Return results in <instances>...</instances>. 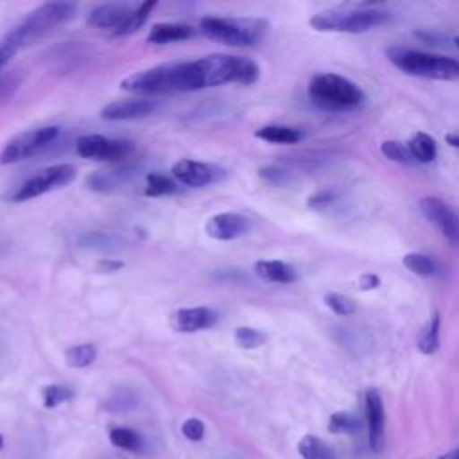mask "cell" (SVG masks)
<instances>
[{"instance_id":"cell-1","label":"cell","mask_w":459,"mask_h":459,"mask_svg":"<svg viewBox=\"0 0 459 459\" xmlns=\"http://www.w3.org/2000/svg\"><path fill=\"white\" fill-rule=\"evenodd\" d=\"M120 88L134 95L181 93L206 88L201 59L167 63L134 72L122 79Z\"/></svg>"},{"instance_id":"cell-2","label":"cell","mask_w":459,"mask_h":459,"mask_svg":"<svg viewBox=\"0 0 459 459\" xmlns=\"http://www.w3.org/2000/svg\"><path fill=\"white\" fill-rule=\"evenodd\" d=\"M307 93L310 102L325 111L355 109L366 100V95L357 82L332 72L316 75L310 81Z\"/></svg>"},{"instance_id":"cell-3","label":"cell","mask_w":459,"mask_h":459,"mask_svg":"<svg viewBox=\"0 0 459 459\" xmlns=\"http://www.w3.org/2000/svg\"><path fill=\"white\" fill-rule=\"evenodd\" d=\"M385 56L400 72L407 75L436 81H455L459 77V65L454 57L405 47H391L385 50Z\"/></svg>"},{"instance_id":"cell-4","label":"cell","mask_w":459,"mask_h":459,"mask_svg":"<svg viewBox=\"0 0 459 459\" xmlns=\"http://www.w3.org/2000/svg\"><path fill=\"white\" fill-rule=\"evenodd\" d=\"M75 14V5L68 2H48L36 7L25 16V20L16 25L5 38L20 50L22 47L39 39L56 27L66 23Z\"/></svg>"},{"instance_id":"cell-5","label":"cell","mask_w":459,"mask_h":459,"mask_svg":"<svg viewBox=\"0 0 459 459\" xmlns=\"http://www.w3.org/2000/svg\"><path fill=\"white\" fill-rule=\"evenodd\" d=\"M199 29L208 39L217 43L228 47H253L264 38L267 22L260 18L206 16L199 22Z\"/></svg>"},{"instance_id":"cell-6","label":"cell","mask_w":459,"mask_h":459,"mask_svg":"<svg viewBox=\"0 0 459 459\" xmlns=\"http://www.w3.org/2000/svg\"><path fill=\"white\" fill-rule=\"evenodd\" d=\"M391 14L378 7H360V9H333L326 13L314 14L308 23L312 29L321 32H350L360 34L389 22Z\"/></svg>"},{"instance_id":"cell-7","label":"cell","mask_w":459,"mask_h":459,"mask_svg":"<svg viewBox=\"0 0 459 459\" xmlns=\"http://www.w3.org/2000/svg\"><path fill=\"white\" fill-rule=\"evenodd\" d=\"M201 65L204 70V84L221 86L228 82L238 84H253L258 75V65L247 57L228 56V54H210L201 57Z\"/></svg>"},{"instance_id":"cell-8","label":"cell","mask_w":459,"mask_h":459,"mask_svg":"<svg viewBox=\"0 0 459 459\" xmlns=\"http://www.w3.org/2000/svg\"><path fill=\"white\" fill-rule=\"evenodd\" d=\"M74 178H75L74 165L57 163V165L47 167V169L39 170L38 174H34L32 178H29L25 183H22V186H18V190L13 194V201L20 203V201H29V199L39 197L47 192H52L56 188L68 185L70 181H74Z\"/></svg>"},{"instance_id":"cell-9","label":"cell","mask_w":459,"mask_h":459,"mask_svg":"<svg viewBox=\"0 0 459 459\" xmlns=\"http://www.w3.org/2000/svg\"><path fill=\"white\" fill-rule=\"evenodd\" d=\"M59 129L56 126H47V127H38L30 129L27 133L18 134L11 142L5 143V147L0 152V163L2 165H11L16 161H22L32 154H36L39 149L48 145L56 136Z\"/></svg>"},{"instance_id":"cell-10","label":"cell","mask_w":459,"mask_h":459,"mask_svg":"<svg viewBox=\"0 0 459 459\" xmlns=\"http://www.w3.org/2000/svg\"><path fill=\"white\" fill-rule=\"evenodd\" d=\"M75 151L81 158L95 161H118L133 151V145L127 140H113L102 134H84L77 140Z\"/></svg>"},{"instance_id":"cell-11","label":"cell","mask_w":459,"mask_h":459,"mask_svg":"<svg viewBox=\"0 0 459 459\" xmlns=\"http://www.w3.org/2000/svg\"><path fill=\"white\" fill-rule=\"evenodd\" d=\"M420 210L425 215V219L450 242L457 244V215L450 204H446L443 199L427 195L420 201Z\"/></svg>"},{"instance_id":"cell-12","label":"cell","mask_w":459,"mask_h":459,"mask_svg":"<svg viewBox=\"0 0 459 459\" xmlns=\"http://www.w3.org/2000/svg\"><path fill=\"white\" fill-rule=\"evenodd\" d=\"M219 316L208 307H188L178 308L170 314V326L179 333H195L215 326Z\"/></svg>"},{"instance_id":"cell-13","label":"cell","mask_w":459,"mask_h":459,"mask_svg":"<svg viewBox=\"0 0 459 459\" xmlns=\"http://www.w3.org/2000/svg\"><path fill=\"white\" fill-rule=\"evenodd\" d=\"M204 231L215 240H235L249 231V221L237 212H219L204 222Z\"/></svg>"},{"instance_id":"cell-14","label":"cell","mask_w":459,"mask_h":459,"mask_svg":"<svg viewBox=\"0 0 459 459\" xmlns=\"http://www.w3.org/2000/svg\"><path fill=\"white\" fill-rule=\"evenodd\" d=\"M366 421H368V434H369V448L375 454H380L385 443V412L382 396L377 389L366 391Z\"/></svg>"},{"instance_id":"cell-15","label":"cell","mask_w":459,"mask_h":459,"mask_svg":"<svg viewBox=\"0 0 459 459\" xmlns=\"http://www.w3.org/2000/svg\"><path fill=\"white\" fill-rule=\"evenodd\" d=\"M170 174L176 181L185 186L199 188L213 183L217 179V172L212 165L195 161V160H179L172 165Z\"/></svg>"},{"instance_id":"cell-16","label":"cell","mask_w":459,"mask_h":459,"mask_svg":"<svg viewBox=\"0 0 459 459\" xmlns=\"http://www.w3.org/2000/svg\"><path fill=\"white\" fill-rule=\"evenodd\" d=\"M156 109V102L145 97H134V99H122L113 100L106 104L100 111V117L104 120H133L145 117Z\"/></svg>"},{"instance_id":"cell-17","label":"cell","mask_w":459,"mask_h":459,"mask_svg":"<svg viewBox=\"0 0 459 459\" xmlns=\"http://www.w3.org/2000/svg\"><path fill=\"white\" fill-rule=\"evenodd\" d=\"M131 11L126 4H102L90 13L88 23L99 29H111L115 34L126 23Z\"/></svg>"},{"instance_id":"cell-18","label":"cell","mask_w":459,"mask_h":459,"mask_svg":"<svg viewBox=\"0 0 459 459\" xmlns=\"http://www.w3.org/2000/svg\"><path fill=\"white\" fill-rule=\"evenodd\" d=\"M194 34H195V30L190 25L161 22V23H154L151 27V30L147 34V43L167 45V43H176V41L190 39Z\"/></svg>"},{"instance_id":"cell-19","label":"cell","mask_w":459,"mask_h":459,"mask_svg":"<svg viewBox=\"0 0 459 459\" xmlns=\"http://www.w3.org/2000/svg\"><path fill=\"white\" fill-rule=\"evenodd\" d=\"M253 269L256 276L269 283H292L298 280L296 269L281 260H258Z\"/></svg>"},{"instance_id":"cell-20","label":"cell","mask_w":459,"mask_h":459,"mask_svg":"<svg viewBox=\"0 0 459 459\" xmlns=\"http://www.w3.org/2000/svg\"><path fill=\"white\" fill-rule=\"evenodd\" d=\"M255 136L264 142H269V143H296L303 138V133L296 127L269 124V126H262L260 129H256Z\"/></svg>"},{"instance_id":"cell-21","label":"cell","mask_w":459,"mask_h":459,"mask_svg":"<svg viewBox=\"0 0 459 459\" xmlns=\"http://www.w3.org/2000/svg\"><path fill=\"white\" fill-rule=\"evenodd\" d=\"M407 151L414 161L420 163H430L436 160L437 145L436 140L427 133H416L407 142Z\"/></svg>"},{"instance_id":"cell-22","label":"cell","mask_w":459,"mask_h":459,"mask_svg":"<svg viewBox=\"0 0 459 459\" xmlns=\"http://www.w3.org/2000/svg\"><path fill=\"white\" fill-rule=\"evenodd\" d=\"M402 262L411 273H414L421 278H430L437 273L436 260L432 256L425 255V253H420V251H411V253L403 255Z\"/></svg>"},{"instance_id":"cell-23","label":"cell","mask_w":459,"mask_h":459,"mask_svg":"<svg viewBox=\"0 0 459 459\" xmlns=\"http://www.w3.org/2000/svg\"><path fill=\"white\" fill-rule=\"evenodd\" d=\"M299 455L303 459H335V452L332 446H328L323 439L316 436H305L298 443Z\"/></svg>"},{"instance_id":"cell-24","label":"cell","mask_w":459,"mask_h":459,"mask_svg":"<svg viewBox=\"0 0 459 459\" xmlns=\"http://www.w3.org/2000/svg\"><path fill=\"white\" fill-rule=\"evenodd\" d=\"M439 325H441V317L436 312L429 323L425 325V328L421 330L420 337H418V350L425 355H432L437 348H439Z\"/></svg>"},{"instance_id":"cell-25","label":"cell","mask_w":459,"mask_h":459,"mask_svg":"<svg viewBox=\"0 0 459 459\" xmlns=\"http://www.w3.org/2000/svg\"><path fill=\"white\" fill-rule=\"evenodd\" d=\"M178 192V185L170 176L160 174V172H151L145 178V190L143 194L149 197H160V195H169Z\"/></svg>"},{"instance_id":"cell-26","label":"cell","mask_w":459,"mask_h":459,"mask_svg":"<svg viewBox=\"0 0 459 459\" xmlns=\"http://www.w3.org/2000/svg\"><path fill=\"white\" fill-rule=\"evenodd\" d=\"M97 359V348L91 342L72 346L65 351V360L70 368H86Z\"/></svg>"},{"instance_id":"cell-27","label":"cell","mask_w":459,"mask_h":459,"mask_svg":"<svg viewBox=\"0 0 459 459\" xmlns=\"http://www.w3.org/2000/svg\"><path fill=\"white\" fill-rule=\"evenodd\" d=\"M109 441L111 445L129 450V452H136L142 448V437L138 432H134L133 429L127 427H115L109 430Z\"/></svg>"},{"instance_id":"cell-28","label":"cell","mask_w":459,"mask_h":459,"mask_svg":"<svg viewBox=\"0 0 459 459\" xmlns=\"http://www.w3.org/2000/svg\"><path fill=\"white\" fill-rule=\"evenodd\" d=\"M154 7H156V2H143V4H140L136 9L131 11L129 18H127L126 23L115 32V36H126V34L136 32V30L143 25V22L147 20V16L151 14V11H152Z\"/></svg>"},{"instance_id":"cell-29","label":"cell","mask_w":459,"mask_h":459,"mask_svg":"<svg viewBox=\"0 0 459 459\" xmlns=\"http://www.w3.org/2000/svg\"><path fill=\"white\" fill-rule=\"evenodd\" d=\"M235 342L244 348V350H255V348H260L265 344L267 341V335L258 330V328H253V326H238L235 328Z\"/></svg>"},{"instance_id":"cell-30","label":"cell","mask_w":459,"mask_h":459,"mask_svg":"<svg viewBox=\"0 0 459 459\" xmlns=\"http://www.w3.org/2000/svg\"><path fill=\"white\" fill-rule=\"evenodd\" d=\"M328 430L333 434H355L360 430V421L351 412H333L328 420Z\"/></svg>"},{"instance_id":"cell-31","label":"cell","mask_w":459,"mask_h":459,"mask_svg":"<svg viewBox=\"0 0 459 459\" xmlns=\"http://www.w3.org/2000/svg\"><path fill=\"white\" fill-rule=\"evenodd\" d=\"M323 299H325V305L337 316H351L357 312V303L346 294L326 292Z\"/></svg>"},{"instance_id":"cell-32","label":"cell","mask_w":459,"mask_h":459,"mask_svg":"<svg viewBox=\"0 0 459 459\" xmlns=\"http://www.w3.org/2000/svg\"><path fill=\"white\" fill-rule=\"evenodd\" d=\"M41 394H43V405L47 409H54V407H57V405H61V403H65V402L74 398V391L70 387L57 385V384L45 385Z\"/></svg>"},{"instance_id":"cell-33","label":"cell","mask_w":459,"mask_h":459,"mask_svg":"<svg viewBox=\"0 0 459 459\" xmlns=\"http://www.w3.org/2000/svg\"><path fill=\"white\" fill-rule=\"evenodd\" d=\"M380 152H382L385 158H389L391 161H396V163H403V165L414 163V160L411 158V154H409V151H407V145H403L402 142H396V140H385V142H382Z\"/></svg>"},{"instance_id":"cell-34","label":"cell","mask_w":459,"mask_h":459,"mask_svg":"<svg viewBox=\"0 0 459 459\" xmlns=\"http://www.w3.org/2000/svg\"><path fill=\"white\" fill-rule=\"evenodd\" d=\"M258 174H260L262 179H265L267 183L276 185V186H283V185H287V183L290 181V174H289L287 170L280 169V167H274V165L262 167V169L258 170Z\"/></svg>"},{"instance_id":"cell-35","label":"cell","mask_w":459,"mask_h":459,"mask_svg":"<svg viewBox=\"0 0 459 459\" xmlns=\"http://www.w3.org/2000/svg\"><path fill=\"white\" fill-rule=\"evenodd\" d=\"M81 246L88 247V249H111L113 247V238L106 233L93 231V233H88L81 238Z\"/></svg>"},{"instance_id":"cell-36","label":"cell","mask_w":459,"mask_h":459,"mask_svg":"<svg viewBox=\"0 0 459 459\" xmlns=\"http://www.w3.org/2000/svg\"><path fill=\"white\" fill-rule=\"evenodd\" d=\"M181 432L190 441H201L204 436V423L197 418H188L181 425Z\"/></svg>"},{"instance_id":"cell-37","label":"cell","mask_w":459,"mask_h":459,"mask_svg":"<svg viewBox=\"0 0 459 459\" xmlns=\"http://www.w3.org/2000/svg\"><path fill=\"white\" fill-rule=\"evenodd\" d=\"M18 84H20V75L14 70L0 75V100H7L16 91Z\"/></svg>"},{"instance_id":"cell-38","label":"cell","mask_w":459,"mask_h":459,"mask_svg":"<svg viewBox=\"0 0 459 459\" xmlns=\"http://www.w3.org/2000/svg\"><path fill=\"white\" fill-rule=\"evenodd\" d=\"M332 201H333V194L328 192V190H323V192L312 194V195L307 199V206H308L310 210L321 212V210H325L326 206H330Z\"/></svg>"},{"instance_id":"cell-39","label":"cell","mask_w":459,"mask_h":459,"mask_svg":"<svg viewBox=\"0 0 459 459\" xmlns=\"http://www.w3.org/2000/svg\"><path fill=\"white\" fill-rule=\"evenodd\" d=\"M16 52H18V48H16L7 38H4V39L0 41V68H2Z\"/></svg>"},{"instance_id":"cell-40","label":"cell","mask_w":459,"mask_h":459,"mask_svg":"<svg viewBox=\"0 0 459 459\" xmlns=\"http://www.w3.org/2000/svg\"><path fill=\"white\" fill-rule=\"evenodd\" d=\"M359 285L362 290H373L380 285V278L375 274V273H364L360 278H359Z\"/></svg>"},{"instance_id":"cell-41","label":"cell","mask_w":459,"mask_h":459,"mask_svg":"<svg viewBox=\"0 0 459 459\" xmlns=\"http://www.w3.org/2000/svg\"><path fill=\"white\" fill-rule=\"evenodd\" d=\"M124 264L120 260H113V258H104L99 262V269L100 273H115L118 269H122Z\"/></svg>"},{"instance_id":"cell-42","label":"cell","mask_w":459,"mask_h":459,"mask_svg":"<svg viewBox=\"0 0 459 459\" xmlns=\"http://www.w3.org/2000/svg\"><path fill=\"white\" fill-rule=\"evenodd\" d=\"M115 398L118 400V402H113L109 407H111V411H120V403H122V398H118L117 394H115ZM129 398H131V393H124V409H129L131 407V402H129Z\"/></svg>"},{"instance_id":"cell-43","label":"cell","mask_w":459,"mask_h":459,"mask_svg":"<svg viewBox=\"0 0 459 459\" xmlns=\"http://www.w3.org/2000/svg\"><path fill=\"white\" fill-rule=\"evenodd\" d=\"M445 138H446V142H448L452 147H457V145H459V138H457L455 134H452V133H450V134H446Z\"/></svg>"},{"instance_id":"cell-44","label":"cell","mask_w":459,"mask_h":459,"mask_svg":"<svg viewBox=\"0 0 459 459\" xmlns=\"http://www.w3.org/2000/svg\"><path fill=\"white\" fill-rule=\"evenodd\" d=\"M437 459H459V454H457V450H452V452H448V454H445V455H441Z\"/></svg>"},{"instance_id":"cell-45","label":"cell","mask_w":459,"mask_h":459,"mask_svg":"<svg viewBox=\"0 0 459 459\" xmlns=\"http://www.w3.org/2000/svg\"><path fill=\"white\" fill-rule=\"evenodd\" d=\"M2 446H4V437H2V434H0V450H2Z\"/></svg>"}]
</instances>
